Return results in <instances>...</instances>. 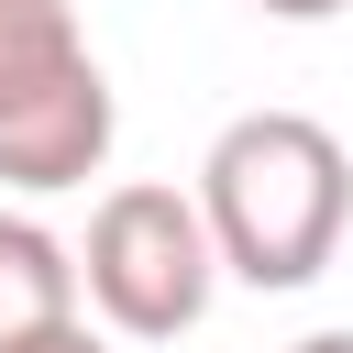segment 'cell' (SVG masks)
<instances>
[{"mask_svg": "<svg viewBox=\"0 0 353 353\" xmlns=\"http://www.w3.org/2000/svg\"><path fill=\"white\" fill-rule=\"evenodd\" d=\"M188 199H199V232H210L221 276L287 298V287H309L342 254L353 165H342V132L331 121H309V110H243V121L210 132Z\"/></svg>", "mask_w": 353, "mask_h": 353, "instance_id": "cell-1", "label": "cell"}, {"mask_svg": "<svg viewBox=\"0 0 353 353\" xmlns=\"http://www.w3.org/2000/svg\"><path fill=\"white\" fill-rule=\"evenodd\" d=\"M66 254H77V309H99L110 342H176L221 298V254L199 232V199L154 188V176L110 188L88 210V243H66Z\"/></svg>", "mask_w": 353, "mask_h": 353, "instance_id": "cell-2", "label": "cell"}, {"mask_svg": "<svg viewBox=\"0 0 353 353\" xmlns=\"http://www.w3.org/2000/svg\"><path fill=\"white\" fill-rule=\"evenodd\" d=\"M110 132H121V99H110V77H99V55H88L77 77L33 88L22 110H0V188L66 199V188H88V176L110 165Z\"/></svg>", "mask_w": 353, "mask_h": 353, "instance_id": "cell-3", "label": "cell"}, {"mask_svg": "<svg viewBox=\"0 0 353 353\" xmlns=\"http://www.w3.org/2000/svg\"><path fill=\"white\" fill-rule=\"evenodd\" d=\"M55 320H77V254L33 210H0V353L22 331H55Z\"/></svg>", "mask_w": 353, "mask_h": 353, "instance_id": "cell-4", "label": "cell"}, {"mask_svg": "<svg viewBox=\"0 0 353 353\" xmlns=\"http://www.w3.org/2000/svg\"><path fill=\"white\" fill-rule=\"evenodd\" d=\"M77 66H88V33L66 0H0V110H22L33 88H55Z\"/></svg>", "mask_w": 353, "mask_h": 353, "instance_id": "cell-5", "label": "cell"}, {"mask_svg": "<svg viewBox=\"0 0 353 353\" xmlns=\"http://www.w3.org/2000/svg\"><path fill=\"white\" fill-rule=\"evenodd\" d=\"M11 353H121V342H110V331H88V309H77V320H55V331H22Z\"/></svg>", "mask_w": 353, "mask_h": 353, "instance_id": "cell-6", "label": "cell"}, {"mask_svg": "<svg viewBox=\"0 0 353 353\" xmlns=\"http://www.w3.org/2000/svg\"><path fill=\"white\" fill-rule=\"evenodd\" d=\"M254 11H265V22H331L342 0H254Z\"/></svg>", "mask_w": 353, "mask_h": 353, "instance_id": "cell-7", "label": "cell"}, {"mask_svg": "<svg viewBox=\"0 0 353 353\" xmlns=\"http://www.w3.org/2000/svg\"><path fill=\"white\" fill-rule=\"evenodd\" d=\"M287 353H353V331H298Z\"/></svg>", "mask_w": 353, "mask_h": 353, "instance_id": "cell-8", "label": "cell"}]
</instances>
